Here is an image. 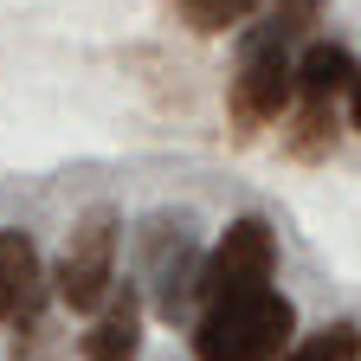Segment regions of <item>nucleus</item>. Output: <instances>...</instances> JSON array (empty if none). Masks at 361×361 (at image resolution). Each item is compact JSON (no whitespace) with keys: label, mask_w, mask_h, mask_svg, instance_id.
<instances>
[{"label":"nucleus","mask_w":361,"mask_h":361,"mask_svg":"<svg viewBox=\"0 0 361 361\" xmlns=\"http://www.w3.org/2000/svg\"><path fill=\"white\" fill-rule=\"evenodd\" d=\"M271 271H278V233L264 219H233L200 264V303L213 310L233 297H258L271 290Z\"/></svg>","instance_id":"3"},{"label":"nucleus","mask_w":361,"mask_h":361,"mask_svg":"<svg viewBox=\"0 0 361 361\" xmlns=\"http://www.w3.org/2000/svg\"><path fill=\"white\" fill-rule=\"evenodd\" d=\"M297 336V310L278 290L213 303L194 323V361H284Z\"/></svg>","instance_id":"1"},{"label":"nucleus","mask_w":361,"mask_h":361,"mask_svg":"<svg viewBox=\"0 0 361 361\" xmlns=\"http://www.w3.org/2000/svg\"><path fill=\"white\" fill-rule=\"evenodd\" d=\"M59 355H65V342H59L52 323H45V310H26L20 336H13V361H59Z\"/></svg>","instance_id":"11"},{"label":"nucleus","mask_w":361,"mask_h":361,"mask_svg":"<svg viewBox=\"0 0 361 361\" xmlns=\"http://www.w3.org/2000/svg\"><path fill=\"white\" fill-rule=\"evenodd\" d=\"M174 7H180V20H188L194 32H226L245 13H258V0H174Z\"/></svg>","instance_id":"10"},{"label":"nucleus","mask_w":361,"mask_h":361,"mask_svg":"<svg viewBox=\"0 0 361 361\" xmlns=\"http://www.w3.org/2000/svg\"><path fill=\"white\" fill-rule=\"evenodd\" d=\"M116 239H123V219L110 207H90L78 226H71V245L59 258V303L78 310V316H97L116 290Z\"/></svg>","instance_id":"2"},{"label":"nucleus","mask_w":361,"mask_h":361,"mask_svg":"<svg viewBox=\"0 0 361 361\" xmlns=\"http://www.w3.org/2000/svg\"><path fill=\"white\" fill-rule=\"evenodd\" d=\"M316 13H323V0H278V7H271V32L278 39H303L310 26H316Z\"/></svg>","instance_id":"12"},{"label":"nucleus","mask_w":361,"mask_h":361,"mask_svg":"<svg viewBox=\"0 0 361 361\" xmlns=\"http://www.w3.org/2000/svg\"><path fill=\"white\" fill-rule=\"evenodd\" d=\"M290 97H297V65L284 59V39L271 26H252L245 52H239V71H233V123H239V135L278 123Z\"/></svg>","instance_id":"4"},{"label":"nucleus","mask_w":361,"mask_h":361,"mask_svg":"<svg viewBox=\"0 0 361 361\" xmlns=\"http://www.w3.org/2000/svg\"><path fill=\"white\" fill-rule=\"evenodd\" d=\"M355 59L342 52V45H310V52L297 59V97L303 104H336L348 97V84H355Z\"/></svg>","instance_id":"7"},{"label":"nucleus","mask_w":361,"mask_h":361,"mask_svg":"<svg viewBox=\"0 0 361 361\" xmlns=\"http://www.w3.org/2000/svg\"><path fill=\"white\" fill-rule=\"evenodd\" d=\"M26 310H45L39 252H32L26 233H0V323H20Z\"/></svg>","instance_id":"6"},{"label":"nucleus","mask_w":361,"mask_h":361,"mask_svg":"<svg viewBox=\"0 0 361 361\" xmlns=\"http://www.w3.org/2000/svg\"><path fill=\"white\" fill-rule=\"evenodd\" d=\"M284 361H361V323H329V329H316V336H303Z\"/></svg>","instance_id":"8"},{"label":"nucleus","mask_w":361,"mask_h":361,"mask_svg":"<svg viewBox=\"0 0 361 361\" xmlns=\"http://www.w3.org/2000/svg\"><path fill=\"white\" fill-rule=\"evenodd\" d=\"M336 149V104H303L297 110V129H290V155L316 161Z\"/></svg>","instance_id":"9"},{"label":"nucleus","mask_w":361,"mask_h":361,"mask_svg":"<svg viewBox=\"0 0 361 361\" xmlns=\"http://www.w3.org/2000/svg\"><path fill=\"white\" fill-rule=\"evenodd\" d=\"M348 129H361V78L348 84Z\"/></svg>","instance_id":"13"},{"label":"nucleus","mask_w":361,"mask_h":361,"mask_svg":"<svg viewBox=\"0 0 361 361\" xmlns=\"http://www.w3.org/2000/svg\"><path fill=\"white\" fill-rule=\"evenodd\" d=\"M78 355L84 361H135L142 355V303H135V284L110 290L104 316L78 336Z\"/></svg>","instance_id":"5"}]
</instances>
